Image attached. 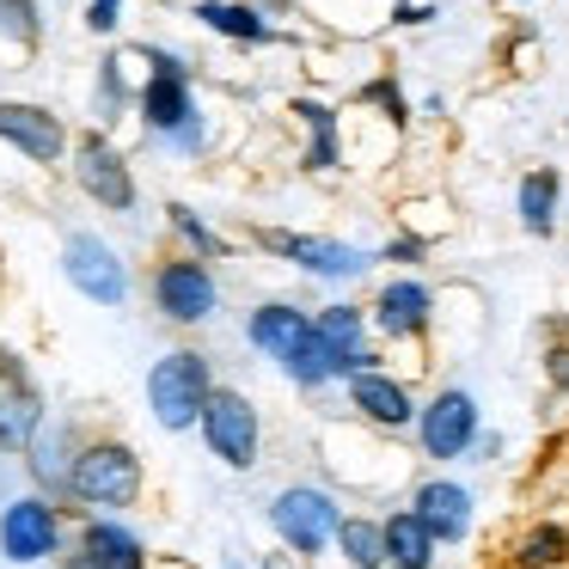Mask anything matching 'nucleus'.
<instances>
[{"label": "nucleus", "instance_id": "20", "mask_svg": "<svg viewBox=\"0 0 569 569\" xmlns=\"http://www.w3.org/2000/svg\"><path fill=\"white\" fill-rule=\"evenodd\" d=\"M551 221H557V172H527L520 178V227L545 239Z\"/></svg>", "mask_w": 569, "mask_h": 569}, {"label": "nucleus", "instance_id": "25", "mask_svg": "<svg viewBox=\"0 0 569 569\" xmlns=\"http://www.w3.org/2000/svg\"><path fill=\"white\" fill-rule=\"evenodd\" d=\"M172 221H178V227H184V233H190V239H197V246H202V251H221V239H214V233H209V227H202V221H197V214H190V209H172Z\"/></svg>", "mask_w": 569, "mask_h": 569}, {"label": "nucleus", "instance_id": "1", "mask_svg": "<svg viewBox=\"0 0 569 569\" xmlns=\"http://www.w3.org/2000/svg\"><path fill=\"white\" fill-rule=\"evenodd\" d=\"M251 343L270 349V356L282 361L300 386H325L337 373V361H331V349H325L319 325L300 319L295 307H263L258 319H251Z\"/></svg>", "mask_w": 569, "mask_h": 569}, {"label": "nucleus", "instance_id": "12", "mask_svg": "<svg viewBox=\"0 0 569 569\" xmlns=\"http://www.w3.org/2000/svg\"><path fill=\"white\" fill-rule=\"evenodd\" d=\"M80 184H87V197H99L104 209H129L136 202V184H129V166L117 160L111 148H104L99 136L80 141Z\"/></svg>", "mask_w": 569, "mask_h": 569}, {"label": "nucleus", "instance_id": "19", "mask_svg": "<svg viewBox=\"0 0 569 569\" xmlns=\"http://www.w3.org/2000/svg\"><path fill=\"white\" fill-rule=\"evenodd\" d=\"M87 557H99L104 569H141L148 563V551L136 545V532L111 527V520H92L87 527Z\"/></svg>", "mask_w": 569, "mask_h": 569}, {"label": "nucleus", "instance_id": "4", "mask_svg": "<svg viewBox=\"0 0 569 569\" xmlns=\"http://www.w3.org/2000/svg\"><path fill=\"white\" fill-rule=\"evenodd\" d=\"M270 520H276V532H282V545L300 557H319L325 545L337 539V527H343L325 490H282L270 502Z\"/></svg>", "mask_w": 569, "mask_h": 569}, {"label": "nucleus", "instance_id": "6", "mask_svg": "<svg viewBox=\"0 0 569 569\" xmlns=\"http://www.w3.org/2000/svg\"><path fill=\"white\" fill-rule=\"evenodd\" d=\"M62 270H68V282H74L87 300H99V307H123L129 276H123V263H117V251L104 246V239L74 233L62 246Z\"/></svg>", "mask_w": 569, "mask_h": 569}, {"label": "nucleus", "instance_id": "14", "mask_svg": "<svg viewBox=\"0 0 569 569\" xmlns=\"http://www.w3.org/2000/svg\"><path fill=\"white\" fill-rule=\"evenodd\" d=\"M312 325H319V337H325V349H331L337 373H349V380H356V373H373V368H368L373 349L361 343V312H356V307H325Z\"/></svg>", "mask_w": 569, "mask_h": 569}, {"label": "nucleus", "instance_id": "5", "mask_svg": "<svg viewBox=\"0 0 569 569\" xmlns=\"http://www.w3.org/2000/svg\"><path fill=\"white\" fill-rule=\"evenodd\" d=\"M202 435H209L214 459L233 471L258 466V410L246 405L239 392H214L209 410H202Z\"/></svg>", "mask_w": 569, "mask_h": 569}, {"label": "nucleus", "instance_id": "15", "mask_svg": "<svg viewBox=\"0 0 569 569\" xmlns=\"http://www.w3.org/2000/svg\"><path fill=\"white\" fill-rule=\"evenodd\" d=\"M349 398H356V410L368 422H380V429H405L417 410H410V392L398 380H386V373H356L349 380Z\"/></svg>", "mask_w": 569, "mask_h": 569}, {"label": "nucleus", "instance_id": "18", "mask_svg": "<svg viewBox=\"0 0 569 569\" xmlns=\"http://www.w3.org/2000/svg\"><path fill=\"white\" fill-rule=\"evenodd\" d=\"M141 111H148L153 129H184L190 92H184V80H178V68H160V74L148 80V92H141Z\"/></svg>", "mask_w": 569, "mask_h": 569}, {"label": "nucleus", "instance_id": "11", "mask_svg": "<svg viewBox=\"0 0 569 569\" xmlns=\"http://www.w3.org/2000/svg\"><path fill=\"white\" fill-rule=\"evenodd\" d=\"M263 246L295 258L300 270L312 276H356L361 270V251L356 246H337V239H307V233H263Z\"/></svg>", "mask_w": 569, "mask_h": 569}, {"label": "nucleus", "instance_id": "22", "mask_svg": "<svg viewBox=\"0 0 569 569\" xmlns=\"http://www.w3.org/2000/svg\"><path fill=\"white\" fill-rule=\"evenodd\" d=\"M569 557V532L563 527H532L515 545V569H557Z\"/></svg>", "mask_w": 569, "mask_h": 569}, {"label": "nucleus", "instance_id": "3", "mask_svg": "<svg viewBox=\"0 0 569 569\" xmlns=\"http://www.w3.org/2000/svg\"><path fill=\"white\" fill-rule=\"evenodd\" d=\"M68 490L80 496V502H99V508H123L141 496V459L129 453V447L104 441V447H87V453L74 459V471H68Z\"/></svg>", "mask_w": 569, "mask_h": 569}, {"label": "nucleus", "instance_id": "2", "mask_svg": "<svg viewBox=\"0 0 569 569\" xmlns=\"http://www.w3.org/2000/svg\"><path fill=\"white\" fill-rule=\"evenodd\" d=\"M214 386H209V361L190 356V349H172L166 361H153L148 373V405L160 417V429H190V422L209 410Z\"/></svg>", "mask_w": 569, "mask_h": 569}, {"label": "nucleus", "instance_id": "9", "mask_svg": "<svg viewBox=\"0 0 569 569\" xmlns=\"http://www.w3.org/2000/svg\"><path fill=\"white\" fill-rule=\"evenodd\" d=\"M0 551L13 557V563H38V557H50L56 551V515H50V502L19 496V502L0 515Z\"/></svg>", "mask_w": 569, "mask_h": 569}, {"label": "nucleus", "instance_id": "13", "mask_svg": "<svg viewBox=\"0 0 569 569\" xmlns=\"http://www.w3.org/2000/svg\"><path fill=\"white\" fill-rule=\"evenodd\" d=\"M0 141H13L31 160H56L62 153V123L38 104H0Z\"/></svg>", "mask_w": 569, "mask_h": 569}, {"label": "nucleus", "instance_id": "27", "mask_svg": "<svg viewBox=\"0 0 569 569\" xmlns=\"http://www.w3.org/2000/svg\"><path fill=\"white\" fill-rule=\"evenodd\" d=\"M74 569H104V563H99V557H80V563H74Z\"/></svg>", "mask_w": 569, "mask_h": 569}, {"label": "nucleus", "instance_id": "24", "mask_svg": "<svg viewBox=\"0 0 569 569\" xmlns=\"http://www.w3.org/2000/svg\"><path fill=\"white\" fill-rule=\"evenodd\" d=\"M295 117H307V123H312V160H307V166H319V172H325V166H337V129H331V111H325V104H307V99H300V104H295Z\"/></svg>", "mask_w": 569, "mask_h": 569}, {"label": "nucleus", "instance_id": "10", "mask_svg": "<svg viewBox=\"0 0 569 569\" xmlns=\"http://www.w3.org/2000/svg\"><path fill=\"white\" fill-rule=\"evenodd\" d=\"M417 515H422V527L435 532V545H453V539L471 532V496L459 490V483L435 478V483L417 490Z\"/></svg>", "mask_w": 569, "mask_h": 569}, {"label": "nucleus", "instance_id": "26", "mask_svg": "<svg viewBox=\"0 0 569 569\" xmlns=\"http://www.w3.org/2000/svg\"><path fill=\"white\" fill-rule=\"evenodd\" d=\"M87 26H92V31H111V26H117V0H92V7H87Z\"/></svg>", "mask_w": 569, "mask_h": 569}, {"label": "nucleus", "instance_id": "17", "mask_svg": "<svg viewBox=\"0 0 569 569\" xmlns=\"http://www.w3.org/2000/svg\"><path fill=\"white\" fill-rule=\"evenodd\" d=\"M429 557H435V532L422 527L417 508L386 520V563L392 569H429Z\"/></svg>", "mask_w": 569, "mask_h": 569}, {"label": "nucleus", "instance_id": "8", "mask_svg": "<svg viewBox=\"0 0 569 569\" xmlns=\"http://www.w3.org/2000/svg\"><path fill=\"white\" fill-rule=\"evenodd\" d=\"M153 295H160V312L178 325H197L214 312V276L202 270L197 258H178L160 270V282H153Z\"/></svg>", "mask_w": 569, "mask_h": 569}, {"label": "nucleus", "instance_id": "21", "mask_svg": "<svg viewBox=\"0 0 569 569\" xmlns=\"http://www.w3.org/2000/svg\"><path fill=\"white\" fill-rule=\"evenodd\" d=\"M337 545H343V557L356 569L386 563V527H373V520H343V527H337Z\"/></svg>", "mask_w": 569, "mask_h": 569}, {"label": "nucleus", "instance_id": "16", "mask_svg": "<svg viewBox=\"0 0 569 569\" xmlns=\"http://www.w3.org/2000/svg\"><path fill=\"white\" fill-rule=\"evenodd\" d=\"M429 288L422 282H386L380 288V307H373V319H380V331L392 337H417L422 325H429Z\"/></svg>", "mask_w": 569, "mask_h": 569}, {"label": "nucleus", "instance_id": "7", "mask_svg": "<svg viewBox=\"0 0 569 569\" xmlns=\"http://www.w3.org/2000/svg\"><path fill=\"white\" fill-rule=\"evenodd\" d=\"M471 441H478V405H471V392H441L422 410V447H429V459H459Z\"/></svg>", "mask_w": 569, "mask_h": 569}, {"label": "nucleus", "instance_id": "23", "mask_svg": "<svg viewBox=\"0 0 569 569\" xmlns=\"http://www.w3.org/2000/svg\"><path fill=\"white\" fill-rule=\"evenodd\" d=\"M197 19H209L214 31H227V38H246V43H263V38H270V26H263L251 7H227V0H202Z\"/></svg>", "mask_w": 569, "mask_h": 569}]
</instances>
